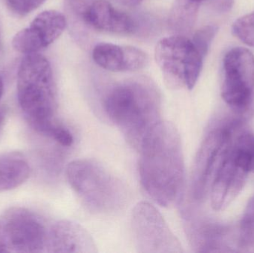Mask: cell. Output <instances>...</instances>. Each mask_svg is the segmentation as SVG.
Wrapping results in <instances>:
<instances>
[{
    "label": "cell",
    "mask_w": 254,
    "mask_h": 253,
    "mask_svg": "<svg viewBox=\"0 0 254 253\" xmlns=\"http://www.w3.org/2000/svg\"><path fill=\"white\" fill-rule=\"evenodd\" d=\"M218 29L219 28L216 25H206L200 28L194 34L192 42L204 57L208 52L212 41L217 34Z\"/></svg>",
    "instance_id": "20"
},
{
    "label": "cell",
    "mask_w": 254,
    "mask_h": 253,
    "mask_svg": "<svg viewBox=\"0 0 254 253\" xmlns=\"http://www.w3.org/2000/svg\"><path fill=\"white\" fill-rule=\"evenodd\" d=\"M191 1H194V2L198 3V4H201V2L203 0H191Z\"/></svg>",
    "instance_id": "27"
},
{
    "label": "cell",
    "mask_w": 254,
    "mask_h": 253,
    "mask_svg": "<svg viewBox=\"0 0 254 253\" xmlns=\"http://www.w3.org/2000/svg\"><path fill=\"white\" fill-rule=\"evenodd\" d=\"M4 114L2 111L0 110V131H1V128H2L3 123H4Z\"/></svg>",
    "instance_id": "25"
},
{
    "label": "cell",
    "mask_w": 254,
    "mask_h": 253,
    "mask_svg": "<svg viewBox=\"0 0 254 253\" xmlns=\"http://www.w3.org/2000/svg\"><path fill=\"white\" fill-rule=\"evenodd\" d=\"M31 168L19 153L0 154V192L17 188L29 178Z\"/></svg>",
    "instance_id": "15"
},
{
    "label": "cell",
    "mask_w": 254,
    "mask_h": 253,
    "mask_svg": "<svg viewBox=\"0 0 254 253\" xmlns=\"http://www.w3.org/2000/svg\"><path fill=\"white\" fill-rule=\"evenodd\" d=\"M1 46V28H0V49Z\"/></svg>",
    "instance_id": "28"
},
{
    "label": "cell",
    "mask_w": 254,
    "mask_h": 253,
    "mask_svg": "<svg viewBox=\"0 0 254 253\" xmlns=\"http://www.w3.org/2000/svg\"><path fill=\"white\" fill-rule=\"evenodd\" d=\"M17 97L27 121L37 132L59 142L66 129L55 122L56 89L53 71L46 56L27 54L17 74Z\"/></svg>",
    "instance_id": "3"
},
{
    "label": "cell",
    "mask_w": 254,
    "mask_h": 253,
    "mask_svg": "<svg viewBox=\"0 0 254 253\" xmlns=\"http://www.w3.org/2000/svg\"><path fill=\"white\" fill-rule=\"evenodd\" d=\"M7 251L4 241H3L2 236H1V227H0V252H7Z\"/></svg>",
    "instance_id": "24"
},
{
    "label": "cell",
    "mask_w": 254,
    "mask_h": 253,
    "mask_svg": "<svg viewBox=\"0 0 254 253\" xmlns=\"http://www.w3.org/2000/svg\"><path fill=\"white\" fill-rule=\"evenodd\" d=\"M107 117L138 150L149 132L161 121V100L155 86L146 80H128L110 89L104 101Z\"/></svg>",
    "instance_id": "2"
},
{
    "label": "cell",
    "mask_w": 254,
    "mask_h": 253,
    "mask_svg": "<svg viewBox=\"0 0 254 253\" xmlns=\"http://www.w3.org/2000/svg\"><path fill=\"white\" fill-rule=\"evenodd\" d=\"M232 31L243 43L254 48V12L238 18L233 24Z\"/></svg>",
    "instance_id": "18"
},
{
    "label": "cell",
    "mask_w": 254,
    "mask_h": 253,
    "mask_svg": "<svg viewBox=\"0 0 254 253\" xmlns=\"http://www.w3.org/2000/svg\"><path fill=\"white\" fill-rule=\"evenodd\" d=\"M131 230L139 253H182L177 238L159 211L148 202L137 203L131 214Z\"/></svg>",
    "instance_id": "7"
},
{
    "label": "cell",
    "mask_w": 254,
    "mask_h": 253,
    "mask_svg": "<svg viewBox=\"0 0 254 253\" xmlns=\"http://www.w3.org/2000/svg\"><path fill=\"white\" fill-rule=\"evenodd\" d=\"M240 241L243 246L254 245V196L249 201L240 223Z\"/></svg>",
    "instance_id": "19"
},
{
    "label": "cell",
    "mask_w": 254,
    "mask_h": 253,
    "mask_svg": "<svg viewBox=\"0 0 254 253\" xmlns=\"http://www.w3.org/2000/svg\"><path fill=\"white\" fill-rule=\"evenodd\" d=\"M66 25V18L61 12L45 10L34 18L29 26L14 36L12 46L24 54L38 53L59 38Z\"/></svg>",
    "instance_id": "9"
},
{
    "label": "cell",
    "mask_w": 254,
    "mask_h": 253,
    "mask_svg": "<svg viewBox=\"0 0 254 253\" xmlns=\"http://www.w3.org/2000/svg\"><path fill=\"white\" fill-rule=\"evenodd\" d=\"M230 132L221 129L209 134L201 144L195 157L192 171L194 196L201 199L216 164H222L228 155Z\"/></svg>",
    "instance_id": "10"
},
{
    "label": "cell",
    "mask_w": 254,
    "mask_h": 253,
    "mask_svg": "<svg viewBox=\"0 0 254 253\" xmlns=\"http://www.w3.org/2000/svg\"><path fill=\"white\" fill-rule=\"evenodd\" d=\"M66 177L74 193L94 212H115L126 202L125 185L95 160L71 162L67 166Z\"/></svg>",
    "instance_id": "4"
},
{
    "label": "cell",
    "mask_w": 254,
    "mask_h": 253,
    "mask_svg": "<svg viewBox=\"0 0 254 253\" xmlns=\"http://www.w3.org/2000/svg\"><path fill=\"white\" fill-rule=\"evenodd\" d=\"M234 0H218L217 7L222 11H227L232 7Z\"/></svg>",
    "instance_id": "22"
},
{
    "label": "cell",
    "mask_w": 254,
    "mask_h": 253,
    "mask_svg": "<svg viewBox=\"0 0 254 253\" xmlns=\"http://www.w3.org/2000/svg\"><path fill=\"white\" fill-rule=\"evenodd\" d=\"M46 0H4L6 5L16 14L25 16L38 8Z\"/></svg>",
    "instance_id": "21"
},
{
    "label": "cell",
    "mask_w": 254,
    "mask_h": 253,
    "mask_svg": "<svg viewBox=\"0 0 254 253\" xmlns=\"http://www.w3.org/2000/svg\"><path fill=\"white\" fill-rule=\"evenodd\" d=\"M155 57L170 89H193L201 74L204 56L192 40L181 35L162 39L155 47Z\"/></svg>",
    "instance_id": "5"
},
{
    "label": "cell",
    "mask_w": 254,
    "mask_h": 253,
    "mask_svg": "<svg viewBox=\"0 0 254 253\" xmlns=\"http://www.w3.org/2000/svg\"><path fill=\"white\" fill-rule=\"evenodd\" d=\"M222 97L231 108L239 111L250 105L254 89V56L246 48L227 52L223 59Z\"/></svg>",
    "instance_id": "8"
},
{
    "label": "cell",
    "mask_w": 254,
    "mask_h": 253,
    "mask_svg": "<svg viewBox=\"0 0 254 253\" xmlns=\"http://www.w3.org/2000/svg\"><path fill=\"white\" fill-rule=\"evenodd\" d=\"M80 17L86 25L98 31L128 34L134 28L132 19L107 0H92Z\"/></svg>",
    "instance_id": "14"
},
{
    "label": "cell",
    "mask_w": 254,
    "mask_h": 253,
    "mask_svg": "<svg viewBox=\"0 0 254 253\" xmlns=\"http://www.w3.org/2000/svg\"><path fill=\"white\" fill-rule=\"evenodd\" d=\"M91 235L82 226L63 220L49 229L46 251L49 253H97Z\"/></svg>",
    "instance_id": "11"
},
{
    "label": "cell",
    "mask_w": 254,
    "mask_h": 253,
    "mask_svg": "<svg viewBox=\"0 0 254 253\" xmlns=\"http://www.w3.org/2000/svg\"><path fill=\"white\" fill-rule=\"evenodd\" d=\"M139 175L146 194L160 206L177 203L183 190L185 163L182 142L173 123H158L140 144Z\"/></svg>",
    "instance_id": "1"
},
{
    "label": "cell",
    "mask_w": 254,
    "mask_h": 253,
    "mask_svg": "<svg viewBox=\"0 0 254 253\" xmlns=\"http://www.w3.org/2000/svg\"><path fill=\"white\" fill-rule=\"evenodd\" d=\"M230 157L234 164L246 173L254 172V135L242 134L234 144Z\"/></svg>",
    "instance_id": "17"
},
{
    "label": "cell",
    "mask_w": 254,
    "mask_h": 253,
    "mask_svg": "<svg viewBox=\"0 0 254 253\" xmlns=\"http://www.w3.org/2000/svg\"><path fill=\"white\" fill-rule=\"evenodd\" d=\"M0 227L7 251L40 253L46 249L49 229L29 209L16 206L7 209L0 220Z\"/></svg>",
    "instance_id": "6"
},
{
    "label": "cell",
    "mask_w": 254,
    "mask_h": 253,
    "mask_svg": "<svg viewBox=\"0 0 254 253\" xmlns=\"http://www.w3.org/2000/svg\"><path fill=\"white\" fill-rule=\"evenodd\" d=\"M199 5L191 0H176L169 17L171 29L178 34L190 31L196 19Z\"/></svg>",
    "instance_id": "16"
},
{
    "label": "cell",
    "mask_w": 254,
    "mask_h": 253,
    "mask_svg": "<svg viewBox=\"0 0 254 253\" xmlns=\"http://www.w3.org/2000/svg\"><path fill=\"white\" fill-rule=\"evenodd\" d=\"M92 58L101 68L115 72L138 71L149 61L147 54L140 49L104 43L95 46Z\"/></svg>",
    "instance_id": "12"
},
{
    "label": "cell",
    "mask_w": 254,
    "mask_h": 253,
    "mask_svg": "<svg viewBox=\"0 0 254 253\" xmlns=\"http://www.w3.org/2000/svg\"><path fill=\"white\" fill-rule=\"evenodd\" d=\"M3 89H4V84H3L2 78L0 76V100H1V97H2Z\"/></svg>",
    "instance_id": "26"
},
{
    "label": "cell",
    "mask_w": 254,
    "mask_h": 253,
    "mask_svg": "<svg viewBox=\"0 0 254 253\" xmlns=\"http://www.w3.org/2000/svg\"><path fill=\"white\" fill-rule=\"evenodd\" d=\"M247 175L234 164L228 154L218 169L212 187L210 199L214 210L225 209L238 196Z\"/></svg>",
    "instance_id": "13"
},
{
    "label": "cell",
    "mask_w": 254,
    "mask_h": 253,
    "mask_svg": "<svg viewBox=\"0 0 254 253\" xmlns=\"http://www.w3.org/2000/svg\"><path fill=\"white\" fill-rule=\"evenodd\" d=\"M113 1L127 7H135L141 2L142 0H113Z\"/></svg>",
    "instance_id": "23"
}]
</instances>
